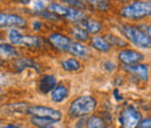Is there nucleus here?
<instances>
[{"label": "nucleus", "instance_id": "15", "mask_svg": "<svg viewBox=\"0 0 151 128\" xmlns=\"http://www.w3.org/2000/svg\"><path fill=\"white\" fill-rule=\"evenodd\" d=\"M58 78L54 73H42L36 80V92L41 95H49L58 84Z\"/></svg>", "mask_w": 151, "mask_h": 128}, {"label": "nucleus", "instance_id": "10", "mask_svg": "<svg viewBox=\"0 0 151 128\" xmlns=\"http://www.w3.org/2000/svg\"><path fill=\"white\" fill-rule=\"evenodd\" d=\"M20 49L22 51L27 50V51H32V53H42V51L51 50L47 42L45 35L33 34V33H29L28 30L26 32L24 36L22 38Z\"/></svg>", "mask_w": 151, "mask_h": 128}, {"label": "nucleus", "instance_id": "2", "mask_svg": "<svg viewBox=\"0 0 151 128\" xmlns=\"http://www.w3.org/2000/svg\"><path fill=\"white\" fill-rule=\"evenodd\" d=\"M114 15L120 21L141 23L151 20V4L149 0H130L124 5L117 6Z\"/></svg>", "mask_w": 151, "mask_h": 128}, {"label": "nucleus", "instance_id": "12", "mask_svg": "<svg viewBox=\"0 0 151 128\" xmlns=\"http://www.w3.org/2000/svg\"><path fill=\"white\" fill-rule=\"evenodd\" d=\"M120 70L122 71V73L124 76L128 77V80H136L137 83H143V84H147L150 80V63L143 62V63L132 65V67L120 68Z\"/></svg>", "mask_w": 151, "mask_h": 128}, {"label": "nucleus", "instance_id": "34", "mask_svg": "<svg viewBox=\"0 0 151 128\" xmlns=\"http://www.w3.org/2000/svg\"><path fill=\"white\" fill-rule=\"evenodd\" d=\"M85 125H86V118H79L71 121L70 128H85Z\"/></svg>", "mask_w": 151, "mask_h": 128}, {"label": "nucleus", "instance_id": "8", "mask_svg": "<svg viewBox=\"0 0 151 128\" xmlns=\"http://www.w3.org/2000/svg\"><path fill=\"white\" fill-rule=\"evenodd\" d=\"M27 116H38V118H45L49 120H52L56 124H63L65 113L57 107L44 105V104H30L26 111Z\"/></svg>", "mask_w": 151, "mask_h": 128}, {"label": "nucleus", "instance_id": "27", "mask_svg": "<svg viewBox=\"0 0 151 128\" xmlns=\"http://www.w3.org/2000/svg\"><path fill=\"white\" fill-rule=\"evenodd\" d=\"M28 126L32 128H49L52 125H56L52 120L45 119V118H38V116H28Z\"/></svg>", "mask_w": 151, "mask_h": 128}, {"label": "nucleus", "instance_id": "21", "mask_svg": "<svg viewBox=\"0 0 151 128\" xmlns=\"http://www.w3.org/2000/svg\"><path fill=\"white\" fill-rule=\"evenodd\" d=\"M65 33L73 41L79 42V43H84V44H87L88 40L91 37V35L79 25H66Z\"/></svg>", "mask_w": 151, "mask_h": 128}, {"label": "nucleus", "instance_id": "40", "mask_svg": "<svg viewBox=\"0 0 151 128\" xmlns=\"http://www.w3.org/2000/svg\"><path fill=\"white\" fill-rule=\"evenodd\" d=\"M60 124H56V125H52V126H50L49 128H70L69 126H59Z\"/></svg>", "mask_w": 151, "mask_h": 128}, {"label": "nucleus", "instance_id": "1", "mask_svg": "<svg viewBox=\"0 0 151 128\" xmlns=\"http://www.w3.org/2000/svg\"><path fill=\"white\" fill-rule=\"evenodd\" d=\"M45 38L49 44V48L54 53L72 56L84 63L94 58V51L88 47V44L76 42L65 32L51 29L45 34Z\"/></svg>", "mask_w": 151, "mask_h": 128}, {"label": "nucleus", "instance_id": "45", "mask_svg": "<svg viewBox=\"0 0 151 128\" xmlns=\"http://www.w3.org/2000/svg\"><path fill=\"white\" fill-rule=\"evenodd\" d=\"M149 1H150V4H151V0H149Z\"/></svg>", "mask_w": 151, "mask_h": 128}, {"label": "nucleus", "instance_id": "35", "mask_svg": "<svg viewBox=\"0 0 151 128\" xmlns=\"http://www.w3.org/2000/svg\"><path fill=\"white\" fill-rule=\"evenodd\" d=\"M9 5H14V6H19L20 8L21 7H24L27 6L29 2H32L33 0H7Z\"/></svg>", "mask_w": 151, "mask_h": 128}, {"label": "nucleus", "instance_id": "28", "mask_svg": "<svg viewBox=\"0 0 151 128\" xmlns=\"http://www.w3.org/2000/svg\"><path fill=\"white\" fill-rule=\"evenodd\" d=\"M101 67H102V70L108 74H114L115 72L119 71L120 67L116 62V59H113L111 57H107V58H102L101 61Z\"/></svg>", "mask_w": 151, "mask_h": 128}, {"label": "nucleus", "instance_id": "23", "mask_svg": "<svg viewBox=\"0 0 151 128\" xmlns=\"http://www.w3.org/2000/svg\"><path fill=\"white\" fill-rule=\"evenodd\" d=\"M49 25L44 22L40 18H30L29 19V25H28V32L33 34H38V35H45L51 29L48 27Z\"/></svg>", "mask_w": 151, "mask_h": 128}, {"label": "nucleus", "instance_id": "14", "mask_svg": "<svg viewBox=\"0 0 151 128\" xmlns=\"http://www.w3.org/2000/svg\"><path fill=\"white\" fill-rule=\"evenodd\" d=\"M79 26L83 27L91 36L102 34L104 32H106L108 29L105 20L98 18V15H92V14H88L79 23Z\"/></svg>", "mask_w": 151, "mask_h": 128}, {"label": "nucleus", "instance_id": "39", "mask_svg": "<svg viewBox=\"0 0 151 128\" xmlns=\"http://www.w3.org/2000/svg\"><path fill=\"white\" fill-rule=\"evenodd\" d=\"M7 63L8 62H6V61H4V59L0 58V69H5L7 67Z\"/></svg>", "mask_w": 151, "mask_h": 128}, {"label": "nucleus", "instance_id": "33", "mask_svg": "<svg viewBox=\"0 0 151 128\" xmlns=\"http://www.w3.org/2000/svg\"><path fill=\"white\" fill-rule=\"evenodd\" d=\"M138 27L147 34L151 37V20H148V21H144V22H141V23H137Z\"/></svg>", "mask_w": 151, "mask_h": 128}, {"label": "nucleus", "instance_id": "44", "mask_svg": "<svg viewBox=\"0 0 151 128\" xmlns=\"http://www.w3.org/2000/svg\"><path fill=\"white\" fill-rule=\"evenodd\" d=\"M150 80H151V72H150Z\"/></svg>", "mask_w": 151, "mask_h": 128}, {"label": "nucleus", "instance_id": "26", "mask_svg": "<svg viewBox=\"0 0 151 128\" xmlns=\"http://www.w3.org/2000/svg\"><path fill=\"white\" fill-rule=\"evenodd\" d=\"M85 128H108V126L102 119V116L98 112H95L86 118Z\"/></svg>", "mask_w": 151, "mask_h": 128}, {"label": "nucleus", "instance_id": "9", "mask_svg": "<svg viewBox=\"0 0 151 128\" xmlns=\"http://www.w3.org/2000/svg\"><path fill=\"white\" fill-rule=\"evenodd\" d=\"M115 59L120 68L132 67L147 61V55L144 51H141L136 48L127 47L121 50H117L115 54Z\"/></svg>", "mask_w": 151, "mask_h": 128}, {"label": "nucleus", "instance_id": "18", "mask_svg": "<svg viewBox=\"0 0 151 128\" xmlns=\"http://www.w3.org/2000/svg\"><path fill=\"white\" fill-rule=\"evenodd\" d=\"M59 68L63 72L69 73V74H76V73H80L84 69V62H81L80 59L72 57V56H64L63 58L59 59Z\"/></svg>", "mask_w": 151, "mask_h": 128}, {"label": "nucleus", "instance_id": "7", "mask_svg": "<svg viewBox=\"0 0 151 128\" xmlns=\"http://www.w3.org/2000/svg\"><path fill=\"white\" fill-rule=\"evenodd\" d=\"M143 116L139 107L132 104H126L117 112L115 118L117 128H137L138 122Z\"/></svg>", "mask_w": 151, "mask_h": 128}, {"label": "nucleus", "instance_id": "24", "mask_svg": "<svg viewBox=\"0 0 151 128\" xmlns=\"http://www.w3.org/2000/svg\"><path fill=\"white\" fill-rule=\"evenodd\" d=\"M27 30H22L19 28H12V29H8L4 33V38L12 46L20 48L21 46V42H22V38L24 36Z\"/></svg>", "mask_w": 151, "mask_h": 128}, {"label": "nucleus", "instance_id": "3", "mask_svg": "<svg viewBox=\"0 0 151 128\" xmlns=\"http://www.w3.org/2000/svg\"><path fill=\"white\" fill-rule=\"evenodd\" d=\"M115 30L123 37L129 46L136 48L141 51H150L151 50V37L147 35L137 23H130L116 20Z\"/></svg>", "mask_w": 151, "mask_h": 128}, {"label": "nucleus", "instance_id": "17", "mask_svg": "<svg viewBox=\"0 0 151 128\" xmlns=\"http://www.w3.org/2000/svg\"><path fill=\"white\" fill-rule=\"evenodd\" d=\"M88 47L94 51V54L99 55H111L113 53V48L109 46L107 40L105 38L104 34L99 35H92L88 40Z\"/></svg>", "mask_w": 151, "mask_h": 128}, {"label": "nucleus", "instance_id": "31", "mask_svg": "<svg viewBox=\"0 0 151 128\" xmlns=\"http://www.w3.org/2000/svg\"><path fill=\"white\" fill-rule=\"evenodd\" d=\"M11 77H9V72L4 71L2 69H0V88H5L9 84Z\"/></svg>", "mask_w": 151, "mask_h": 128}, {"label": "nucleus", "instance_id": "16", "mask_svg": "<svg viewBox=\"0 0 151 128\" xmlns=\"http://www.w3.org/2000/svg\"><path fill=\"white\" fill-rule=\"evenodd\" d=\"M70 94H71V89L69 83L65 80H59L56 88L49 94V100L55 105H62L65 101H68Z\"/></svg>", "mask_w": 151, "mask_h": 128}, {"label": "nucleus", "instance_id": "32", "mask_svg": "<svg viewBox=\"0 0 151 128\" xmlns=\"http://www.w3.org/2000/svg\"><path fill=\"white\" fill-rule=\"evenodd\" d=\"M112 97L116 103H123L124 101V95L122 94V92L120 91V89L117 88H114L113 91H112Z\"/></svg>", "mask_w": 151, "mask_h": 128}, {"label": "nucleus", "instance_id": "4", "mask_svg": "<svg viewBox=\"0 0 151 128\" xmlns=\"http://www.w3.org/2000/svg\"><path fill=\"white\" fill-rule=\"evenodd\" d=\"M98 97L93 93H83L70 100L65 111V118L71 122L79 118H87L88 115L98 112Z\"/></svg>", "mask_w": 151, "mask_h": 128}, {"label": "nucleus", "instance_id": "25", "mask_svg": "<svg viewBox=\"0 0 151 128\" xmlns=\"http://www.w3.org/2000/svg\"><path fill=\"white\" fill-rule=\"evenodd\" d=\"M37 18L42 19V20H43L44 22H47L48 25H52V26H55V25H56V26H59V25H66L65 21L60 18V17H58V15L55 14L54 12L49 11L48 8H47L45 11L41 12V13L37 15Z\"/></svg>", "mask_w": 151, "mask_h": 128}, {"label": "nucleus", "instance_id": "42", "mask_svg": "<svg viewBox=\"0 0 151 128\" xmlns=\"http://www.w3.org/2000/svg\"><path fill=\"white\" fill-rule=\"evenodd\" d=\"M2 37H4V34H2L1 32H0V38H2Z\"/></svg>", "mask_w": 151, "mask_h": 128}, {"label": "nucleus", "instance_id": "11", "mask_svg": "<svg viewBox=\"0 0 151 128\" xmlns=\"http://www.w3.org/2000/svg\"><path fill=\"white\" fill-rule=\"evenodd\" d=\"M6 69L8 70V72L20 74V73L24 72L27 69L35 70L36 72H41L42 71V65L35 58L22 55L18 58H15V59H13V61H11V62H8Z\"/></svg>", "mask_w": 151, "mask_h": 128}, {"label": "nucleus", "instance_id": "20", "mask_svg": "<svg viewBox=\"0 0 151 128\" xmlns=\"http://www.w3.org/2000/svg\"><path fill=\"white\" fill-rule=\"evenodd\" d=\"M30 104L27 101H13L0 104V112L5 115H26V111Z\"/></svg>", "mask_w": 151, "mask_h": 128}, {"label": "nucleus", "instance_id": "5", "mask_svg": "<svg viewBox=\"0 0 151 128\" xmlns=\"http://www.w3.org/2000/svg\"><path fill=\"white\" fill-rule=\"evenodd\" d=\"M48 9L54 12L58 17H60L65 21L66 25H79L90 14L86 11L69 6L57 0H50V2L48 4Z\"/></svg>", "mask_w": 151, "mask_h": 128}, {"label": "nucleus", "instance_id": "19", "mask_svg": "<svg viewBox=\"0 0 151 128\" xmlns=\"http://www.w3.org/2000/svg\"><path fill=\"white\" fill-rule=\"evenodd\" d=\"M22 55H23V51L20 48L9 44L4 37L0 38V58L1 59L6 62H11Z\"/></svg>", "mask_w": 151, "mask_h": 128}, {"label": "nucleus", "instance_id": "41", "mask_svg": "<svg viewBox=\"0 0 151 128\" xmlns=\"http://www.w3.org/2000/svg\"><path fill=\"white\" fill-rule=\"evenodd\" d=\"M20 128H32V127H29V126H23V125H21V126H20Z\"/></svg>", "mask_w": 151, "mask_h": 128}, {"label": "nucleus", "instance_id": "29", "mask_svg": "<svg viewBox=\"0 0 151 128\" xmlns=\"http://www.w3.org/2000/svg\"><path fill=\"white\" fill-rule=\"evenodd\" d=\"M57 1H60L63 4H66L69 6H72L76 8H79V9H83V11H86L88 13V8L87 6L81 1V0H57Z\"/></svg>", "mask_w": 151, "mask_h": 128}, {"label": "nucleus", "instance_id": "38", "mask_svg": "<svg viewBox=\"0 0 151 128\" xmlns=\"http://www.w3.org/2000/svg\"><path fill=\"white\" fill-rule=\"evenodd\" d=\"M5 97H6V91L4 88H0V104L5 100Z\"/></svg>", "mask_w": 151, "mask_h": 128}, {"label": "nucleus", "instance_id": "13", "mask_svg": "<svg viewBox=\"0 0 151 128\" xmlns=\"http://www.w3.org/2000/svg\"><path fill=\"white\" fill-rule=\"evenodd\" d=\"M88 8V13L92 15H108L114 14L116 6L112 0H81Z\"/></svg>", "mask_w": 151, "mask_h": 128}, {"label": "nucleus", "instance_id": "43", "mask_svg": "<svg viewBox=\"0 0 151 128\" xmlns=\"http://www.w3.org/2000/svg\"><path fill=\"white\" fill-rule=\"evenodd\" d=\"M1 122H2V120H1V119H0V124H1Z\"/></svg>", "mask_w": 151, "mask_h": 128}, {"label": "nucleus", "instance_id": "30", "mask_svg": "<svg viewBox=\"0 0 151 128\" xmlns=\"http://www.w3.org/2000/svg\"><path fill=\"white\" fill-rule=\"evenodd\" d=\"M137 128H151V114H145L138 122Z\"/></svg>", "mask_w": 151, "mask_h": 128}, {"label": "nucleus", "instance_id": "37", "mask_svg": "<svg viewBox=\"0 0 151 128\" xmlns=\"http://www.w3.org/2000/svg\"><path fill=\"white\" fill-rule=\"evenodd\" d=\"M114 2V5L117 7V6H121V5H124V4H127V2H129L130 0H112Z\"/></svg>", "mask_w": 151, "mask_h": 128}, {"label": "nucleus", "instance_id": "22", "mask_svg": "<svg viewBox=\"0 0 151 128\" xmlns=\"http://www.w3.org/2000/svg\"><path fill=\"white\" fill-rule=\"evenodd\" d=\"M105 38L107 40V42L109 43V46L113 48V50H121L123 48H127V47H130L129 43L121 36L117 32H114L111 29H107L106 32L102 33Z\"/></svg>", "mask_w": 151, "mask_h": 128}, {"label": "nucleus", "instance_id": "36", "mask_svg": "<svg viewBox=\"0 0 151 128\" xmlns=\"http://www.w3.org/2000/svg\"><path fill=\"white\" fill-rule=\"evenodd\" d=\"M21 124H17V122H1L0 124V128H20Z\"/></svg>", "mask_w": 151, "mask_h": 128}, {"label": "nucleus", "instance_id": "6", "mask_svg": "<svg viewBox=\"0 0 151 128\" xmlns=\"http://www.w3.org/2000/svg\"><path fill=\"white\" fill-rule=\"evenodd\" d=\"M29 19L23 15L20 11L0 9V32H6L12 28H19L28 30Z\"/></svg>", "mask_w": 151, "mask_h": 128}]
</instances>
